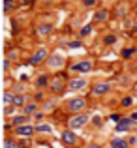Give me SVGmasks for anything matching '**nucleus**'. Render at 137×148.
<instances>
[{
	"label": "nucleus",
	"mask_w": 137,
	"mask_h": 148,
	"mask_svg": "<svg viewBox=\"0 0 137 148\" xmlns=\"http://www.w3.org/2000/svg\"><path fill=\"white\" fill-rule=\"evenodd\" d=\"M87 120H88V116H85V114H81V116H75V118H72L70 126H72L73 130H77V127L85 126V124H87Z\"/></svg>",
	"instance_id": "obj_1"
},
{
	"label": "nucleus",
	"mask_w": 137,
	"mask_h": 148,
	"mask_svg": "<svg viewBox=\"0 0 137 148\" xmlns=\"http://www.w3.org/2000/svg\"><path fill=\"white\" fill-rule=\"evenodd\" d=\"M62 141L66 143V145H75V141H77V137H75V133H73V131H64V133H62Z\"/></svg>",
	"instance_id": "obj_2"
},
{
	"label": "nucleus",
	"mask_w": 137,
	"mask_h": 148,
	"mask_svg": "<svg viewBox=\"0 0 137 148\" xmlns=\"http://www.w3.org/2000/svg\"><path fill=\"white\" fill-rule=\"evenodd\" d=\"M85 107V99H73V101H70V109L72 111H79V109H83Z\"/></svg>",
	"instance_id": "obj_3"
},
{
	"label": "nucleus",
	"mask_w": 137,
	"mask_h": 148,
	"mask_svg": "<svg viewBox=\"0 0 137 148\" xmlns=\"http://www.w3.org/2000/svg\"><path fill=\"white\" fill-rule=\"evenodd\" d=\"M32 127L30 126H21V127H17V133L19 135H23V137H26V135H32Z\"/></svg>",
	"instance_id": "obj_4"
},
{
	"label": "nucleus",
	"mask_w": 137,
	"mask_h": 148,
	"mask_svg": "<svg viewBox=\"0 0 137 148\" xmlns=\"http://www.w3.org/2000/svg\"><path fill=\"white\" fill-rule=\"evenodd\" d=\"M128 126H130V120H118V126H116V130H118V131H126Z\"/></svg>",
	"instance_id": "obj_5"
},
{
	"label": "nucleus",
	"mask_w": 137,
	"mask_h": 148,
	"mask_svg": "<svg viewBox=\"0 0 137 148\" xmlns=\"http://www.w3.org/2000/svg\"><path fill=\"white\" fill-rule=\"evenodd\" d=\"M36 130H38V131H41V133H51V126H47V124H40Z\"/></svg>",
	"instance_id": "obj_6"
},
{
	"label": "nucleus",
	"mask_w": 137,
	"mask_h": 148,
	"mask_svg": "<svg viewBox=\"0 0 137 148\" xmlns=\"http://www.w3.org/2000/svg\"><path fill=\"white\" fill-rule=\"evenodd\" d=\"M124 146H126V141H120V139L113 141V148H124Z\"/></svg>",
	"instance_id": "obj_7"
},
{
	"label": "nucleus",
	"mask_w": 137,
	"mask_h": 148,
	"mask_svg": "<svg viewBox=\"0 0 137 148\" xmlns=\"http://www.w3.org/2000/svg\"><path fill=\"white\" fill-rule=\"evenodd\" d=\"M107 84H100V86H96V94H101V92H105V90H107Z\"/></svg>",
	"instance_id": "obj_8"
},
{
	"label": "nucleus",
	"mask_w": 137,
	"mask_h": 148,
	"mask_svg": "<svg viewBox=\"0 0 137 148\" xmlns=\"http://www.w3.org/2000/svg\"><path fill=\"white\" fill-rule=\"evenodd\" d=\"M4 148H17V145H15L11 139H6V146H4Z\"/></svg>",
	"instance_id": "obj_9"
},
{
	"label": "nucleus",
	"mask_w": 137,
	"mask_h": 148,
	"mask_svg": "<svg viewBox=\"0 0 137 148\" xmlns=\"http://www.w3.org/2000/svg\"><path fill=\"white\" fill-rule=\"evenodd\" d=\"M85 84V81H75V83H72V88H81Z\"/></svg>",
	"instance_id": "obj_10"
},
{
	"label": "nucleus",
	"mask_w": 137,
	"mask_h": 148,
	"mask_svg": "<svg viewBox=\"0 0 137 148\" xmlns=\"http://www.w3.org/2000/svg\"><path fill=\"white\" fill-rule=\"evenodd\" d=\"M34 111V105H26V107H25V112H26V114H28V112H32Z\"/></svg>",
	"instance_id": "obj_11"
},
{
	"label": "nucleus",
	"mask_w": 137,
	"mask_h": 148,
	"mask_svg": "<svg viewBox=\"0 0 137 148\" xmlns=\"http://www.w3.org/2000/svg\"><path fill=\"white\" fill-rule=\"evenodd\" d=\"M13 103L15 105H21L23 103V98H21V96H19V98H13Z\"/></svg>",
	"instance_id": "obj_12"
},
{
	"label": "nucleus",
	"mask_w": 137,
	"mask_h": 148,
	"mask_svg": "<svg viewBox=\"0 0 137 148\" xmlns=\"http://www.w3.org/2000/svg\"><path fill=\"white\" fill-rule=\"evenodd\" d=\"M23 120H25V118H23V116H19V118H15V120H13V124H21Z\"/></svg>",
	"instance_id": "obj_13"
},
{
	"label": "nucleus",
	"mask_w": 137,
	"mask_h": 148,
	"mask_svg": "<svg viewBox=\"0 0 137 148\" xmlns=\"http://www.w3.org/2000/svg\"><path fill=\"white\" fill-rule=\"evenodd\" d=\"M131 120H137V112H134V116H131Z\"/></svg>",
	"instance_id": "obj_14"
},
{
	"label": "nucleus",
	"mask_w": 137,
	"mask_h": 148,
	"mask_svg": "<svg viewBox=\"0 0 137 148\" xmlns=\"http://www.w3.org/2000/svg\"><path fill=\"white\" fill-rule=\"evenodd\" d=\"M88 148H100V146H98V145H92V146H88Z\"/></svg>",
	"instance_id": "obj_15"
}]
</instances>
